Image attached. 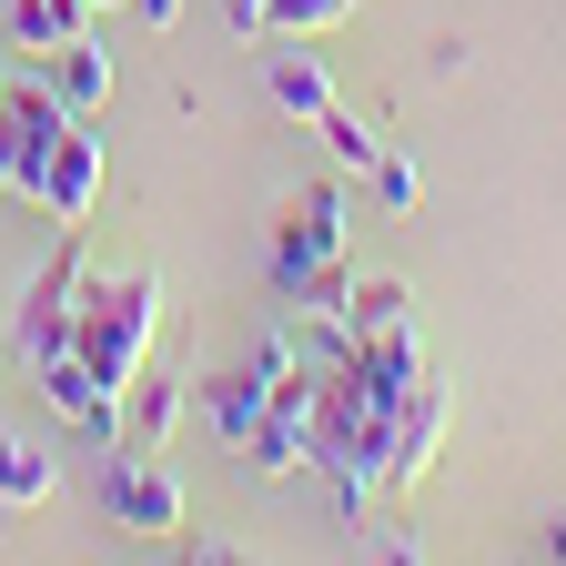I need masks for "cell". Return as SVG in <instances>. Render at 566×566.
<instances>
[{"label":"cell","instance_id":"1","mask_svg":"<svg viewBox=\"0 0 566 566\" xmlns=\"http://www.w3.org/2000/svg\"><path fill=\"white\" fill-rule=\"evenodd\" d=\"M153 334H163V273L132 263V273H92L82 283V314H71V354L122 395L142 365H153Z\"/></svg>","mask_w":566,"mask_h":566},{"label":"cell","instance_id":"2","mask_svg":"<svg viewBox=\"0 0 566 566\" xmlns=\"http://www.w3.org/2000/svg\"><path fill=\"white\" fill-rule=\"evenodd\" d=\"M344 223H354L344 172L283 192V223H273V283H283V294H304L314 273H334V263H344Z\"/></svg>","mask_w":566,"mask_h":566},{"label":"cell","instance_id":"3","mask_svg":"<svg viewBox=\"0 0 566 566\" xmlns=\"http://www.w3.org/2000/svg\"><path fill=\"white\" fill-rule=\"evenodd\" d=\"M102 516H122L132 536H182V485L163 455H142V446H112L102 465Z\"/></svg>","mask_w":566,"mask_h":566},{"label":"cell","instance_id":"4","mask_svg":"<svg viewBox=\"0 0 566 566\" xmlns=\"http://www.w3.org/2000/svg\"><path fill=\"white\" fill-rule=\"evenodd\" d=\"M446 415H455V385H446V375H415V385H405L395 446H385V485H395V495L424 485V465H436V446H446Z\"/></svg>","mask_w":566,"mask_h":566},{"label":"cell","instance_id":"5","mask_svg":"<svg viewBox=\"0 0 566 566\" xmlns=\"http://www.w3.org/2000/svg\"><path fill=\"white\" fill-rule=\"evenodd\" d=\"M82 283H92L82 243H61V253H51V273H41L31 294H21V354H31V365L71 344V314H82Z\"/></svg>","mask_w":566,"mask_h":566},{"label":"cell","instance_id":"6","mask_svg":"<svg viewBox=\"0 0 566 566\" xmlns=\"http://www.w3.org/2000/svg\"><path fill=\"white\" fill-rule=\"evenodd\" d=\"M31 192H41V212H51L61 233H82V212H92V192H102V142H92L82 122H71V132L51 142V153H41Z\"/></svg>","mask_w":566,"mask_h":566},{"label":"cell","instance_id":"7","mask_svg":"<svg viewBox=\"0 0 566 566\" xmlns=\"http://www.w3.org/2000/svg\"><path fill=\"white\" fill-rule=\"evenodd\" d=\"M182 405H192V385H182V375H153V365H142V375L122 385V446H142V455H172V436H182Z\"/></svg>","mask_w":566,"mask_h":566},{"label":"cell","instance_id":"8","mask_svg":"<svg viewBox=\"0 0 566 566\" xmlns=\"http://www.w3.org/2000/svg\"><path fill=\"white\" fill-rule=\"evenodd\" d=\"M41 82L61 92V112H71V122H82V112H102V102H112V51H102L92 31H71V41H51V51H41Z\"/></svg>","mask_w":566,"mask_h":566},{"label":"cell","instance_id":"9","mask_svg":"<svg viewBox=\"0 0 566 566\" xmlns=\"http://www.w3.org/2000/svg\"><path fill=\"white\" fill-rule=\"evenodd\" d=\"M263 92L283 102V112H294V122H314V112H334V71L294 41V31H283V51L263 61Z\"/></svg>","mask_w":566,"mask_h":566},{"label":"cell","instance_id":"10","mask_svg":"<svg viewBox=\"0 0 566 566\" xmlns=\"http://www.w3.org/2000/svg\"><path fill=\"white\" fill-rule=\"evenodd\" d=\"M263 405H273V385H263V365H233V375H202V415L223 424L233 446H253V424H263Z\"/></svg>","mask_w":566,"mask_h":566},{"label":"cell","instance_id":"11","mask_svg":"<svg viewBox=\"0 0 566 566\" xmlns=\"http://www.w3.org/2000/svg\"><path fill=\"white\" fill-rule=\"evenodd\" d=\"M51 485H61V455H51V446H31V436H0V516H31Z\"/></svg>","mask_w":566,"mask_h":566},{"label":"cell","instance_id":"12","mask_svg":"<svg viewBox=\"0 0 566 566\" xmlns=\"http://www.w3.org/2000/svg\"><path fill=\"white\" fill-rule=\"evenodd\" d=\"M405 283L395 273H365V283H354V294H344V314H334V334H375V324H405Z\"/></svg>","mask_w":566,"mask_h":566},{"label":"cell","instance_id":"13","mask_svg":"<svg viewBox=\"0 0 566 566\" xmlns=\"http://www.w3.org/2000/svg\"><path fill=\"white\" fill-rule=\"evenodd\" d=\"M71 31H82V0H11V41L41 61L51 41H71Z\"/></svg>","mask_w":566,"mask_h":566},{"label":"cell","instance_id":"14","mask_svg":"<svg viewBox=\"0 0 566 566\" xmlns=\"http://www.w3.org/2000/svg\"><path fill=\"white\" fill-rule=\"evenodd\" d=\"M314 132H324V153H334V172H375V153H385V142H375L365 122H354L344 102H334V112H314Z\"/></svg>","mask_w":566,"mask_h":566},{"label":"cell","instance_id":"15","mask_svg":"<svg viewBox=\"0 0 566 566\" xmlns=\"http://www.w3.org/2000/svg\"><path fill=\"white\" fill-rule=\"evenodd\" d=\"M365 0H273V41L294 31V41H314V31H334V21H354Z\"/></svg>","mask_w":566,"mask_h":566},{"label":"cell","instance_id":"16","mask_svg":"<svg viewBox=\"0 0 566 566\" xmlns=\"http://www.w3.org/2000/svg\"><path fill=\"white\" fill-rule=\"evenodd\" d=\"M375 202H385V212H415V202H424V172H415L405 153H375Z\"/></svg>","mask_w":566,"mask_h":566},{"label":"cell","instance_id":"17","mask_svg":"<svg viewBox=\"0 0 566 566\" xmlns=\"http://www.w3.org/2000/svg\"><path fill=\"white\" fill-rule=\"evenodd\" d=\"M223 21L233 31H273V0H223Z\"/></svg>","mask_w":566,"mask_h":566},{"label":"cell","instance_id":"18","mask_svg":"<svg viewBox=\"0 0 566 566\" xmlns=\"http://www.w3.org/2000/svg\"><path fill=\"white\" fill-rule=\"evenodd\" d=\"M132 11H142V31H172V21H182V0H132Z\"/></svg>","mask_w":566,"mask_h":566},{"label":"cell","instance_id":"19","mask_svg":"<svg viewBox=\"0 0 566 566\" xmlns=\"http://www.w3.org/2000/svg\"><path fill=\"white\" fill-rule=\"evenodd\" d=\"M546 556H556V566H566V516H546Z\"/></svg>","mask_w":566,"mask_h":566},{"label":"cell","instance_id":"20","mask_svg":"<svg viewBox=\"0 0 566 566\" xmlns=\"http://www.w3.org/2000/svg\"><path fill=\"white\" fill-rule=\"evenodd\" d=\"M82 11H112V0H82Z\"/></svg>","mask_w":566,"mask_h":566},{"label":"cell","instance_id":"21","mask_svg":"<svg viewBox=\"0 0 566 566\" xmlns=\"http://www.w3.org/2000/svg\"><path fill=\"white\" fill-rule=\"evenodd\" d=\"M0 82H11V71H0Z\"/></svg>","mask_w":566,"mask_h":566}]
</instances>
